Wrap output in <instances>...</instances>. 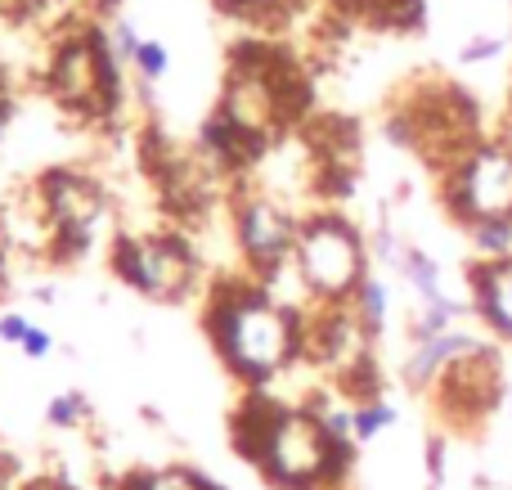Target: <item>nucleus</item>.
I'll use <instances>...</instances> for the list:
<instances>
[{
  "mask_svg": "<svg viewBox=\"0 0 512 490\" xmlns=\"http://www.w3.org/2000/svg\"><path fill=\"white\" fill-rule=\"evenodd\" d=\"M234 446L274 490H337L360 450L328 432L315 401H279L270 387L243 396Z\"/></svg>",
  "mask_w": 512,
  "mask_h": 490,
  "instance_id": "nucleus-1",
  "label": "nucleus"
},
{
  "mask_svg": "<svg viewBox=\"0 0 512 490\" xmlns=\"http://www.w3.org/2000/svg\"><path fill=\"white\" fill-rule=\"evenodd\" d=\"M306 315L288 306L261 284V279H225L207 297V338H212L221 365L234 383L248 392L274 387L288 369L306 360Z\"/></svg>",
  "mask_w": 512,
  "mask_h": 490,
  "instance_id": "nucleus-2",
  "label": "nucleus"
},
{
  "mask_svg": "<svg viewBox=\"0 0 512 490\" xmlns=\"http://www.w3.org/2000/svg\"><path fill=\"white\" fill-rule=\"evenodd\" d=\"M373 252L360 225H351L337 212L301 216L297 248H292V270L306 288L310 306H351L360 284L373 275Z\"/></svg>",
  "mask_w": 512,
  "mask_h": 490,
  "instance_id": "nucleus-3",
  "label": "nucleus"
},
{
  "mask_svg": "<svg viewBox=\"0 0 512 490\" xmlns=\"http://www.w3.org/2000/svg\"><path fill=\"white\" fill-rule=\"evenodd\" d=\"M45 86L63 108L81 117H108L122 108V59H117L108 27H81L63 36L50 54Z\"/></svg>",
  "mask_w": 512,
  "mask_h": 490,
  "instance_id": "nucleus-4",
  "label": "nucleus"
},
{
  "mask_svg": "<svg viewBox=\"0 0 512 490\" xmlns=\"http://www.w3.org/2000/svg\"><path fill=\"white\" fill-rule=\"evenodd\" d=\"M113 275L149 302H185L198 284V257L180 234H117Z\"/></svg>",
  "mask_w": 512,
  "mask_h": 490,
  "instance_id": "nucleus-5",
  "label": "nucleus"
},
{
  "mask_svg": "<svg viewBox=\"0 0 512 490\" xmlns=\"http://www.w3.org/2000/svg\"><path fill=\"white\" fill-rule=\"evenodd\" d=\"M441 198L463 230L481 221H512V144L477 140L445 171Z\"/></svg>",
  "mask_w": 512,
  "mask_h": 490,
  "instance_id": "nucleus-6",
  "label": "nucleus"
},
{
  "mask_svg": "<svg viewBox=\"0 0 512 490\" xmlns=\"http://www.w3.org/2000/svg\"><path fill=\"white\" fill-rule=\"evenodd\" d=\"M36 198L54 221V257H77L90 248L99 221H104V185L77 167H54L36 180Z\"/></svg>",
  "mask_w": 512,
  "mask_h": 490,
  "instance_id": "nucleus-7",
  "label": "nucleus"
},
{
  "mask_svg": "<svg viewBox=\"0 0 512 490\" xmlns=\"http://www.w3.org/2000/svg\"><path fill=\"white\" fill-rule=\"evenodd\" d=\"M297 230H301V216H292L288 207L265 194H243L234 203V243H239L243 261H248L256 279L292 266Z\"/></svg>",
  "mask_w": 512,
  "mask_h": 490,
  "instance_id": "nucleus-8",
  "label": "nucleus"
},
{
  "mask_svg": "<svg viewBox=\"0 0 512 490\" xmlns=\"http://www.w3.org/2000/svg\"><path fill=\"white\" fill-rule=\"evenodd\" d=\"M504 387L508 383H504V374H499L495 347H486V351H477V356L459 360V365L432 387V396H436V405H441L445 419L459 423V428H468V423L486 419L490 410H499Z\"/></svg>",
  "mask_w": 512,
  "mask_h": 490,
  "instance_id": "nucleus-9",
  "label": "nucleus"
},
{
  "mask_svg": "<svg viewBox=\"0 0 512 490\" xmlns=\"http://www.w3.org/2000/svg\"><path fill=\"white\" fill-rule=\"evenodd\" d=\"M490 342L481 338V333L472 329H450L441 333V338H427V342H409V356L405 365H400V374H405L409 387H418V392H432L436 383H441L445 374H450L459 360L477 356V351H486Z\"/></svg>",
  "mask_w": 512,
  "mask_h": 490,
  "instance_id": "nucleus-10",
  "label": "nucleus"
},
{
  "mask_svg": "<svg viewBox=\"0 0 512 490\" xmlns=\"http://www.w3.org/2000/svg\"><path fill=\"white\" fill-rule=\"evenodd\" d=\"M472 288V315L495 342L512 347V257L499 261H472L468 270Z\"/></svg>",
  "mask_w": 512,
  "mask_h": 490,
  "instance_id": "nucleus-11",
  "label": "nucleus"
},
{
  "mask_svg": "<svg viewBox=\"0 0 512 490\" xmlns=\"http://www.w3.org/2000/svg\"><path fill=\"white\" fill-rule=\"evenodd\" d=\"M391 270H396V275L418 293V306L450 302V293H445V275H441V261H436L432 252L414 248V243H400V252H396V261H391Z\"/></svg>",
  "mask_w": 512,
  "mask_h": 490,
  "instance_id": "nucleus-12",
  "label": "nucleus"
},
{
  "mask_svg": "<svg viewBox=\"0 0 512 490\" xmlns=\"http://www.w3.org/2000/svg\"><path fill=\"white\" fill-rule=\"evenodd\" d=\"M117 490H230V486H221L212 473H203V468L171 464V468H140V473L122 477Z\"/></svg>",
  "mask_w": 512,
  "mask_h": 490,
  "instance_id": "nucleus-13",
  "label": "nucleus"
},
{
  "mask_svg": "<svg viewBox=\"0 0 512 490\" xmlns=\"http://www.w3.org/2000/svg\"><path fill=\"white\" fill-rule=\"evenodd\" d=\"M351 315H355V324L364 329V338H382L387 333V320H391V293H387V279H378V275H369L360 284V293L351 297Z\"/></svg>",
  "mask_w": 512,
  "mask_h": 490,
  "instance_id": "nucleus-14",
  "label": "nucleus"
},
{
  "mask_svg": "<svg viewBox=\"0 0 512 490\" xmlns=\"http://www.w3.org/2000/svg\"><path fill=\"white\" fill-rule=\"evenodd\" d=\"M351 414H355V441L360 446H373V441L387 437L400 423V405L387 401V396H364V401L351 405Z\"/></svg>",
  "mask_w": 512,
  "mask_h": 490,
  "instance_id": "nucleus-15",
  "label": "nucleus"
},
{
  "mask_svg": "<svg viewBox=\"0 0 512 490\" xmlns=\"http://www.w3.org/2000/svg\"><path fill=\"white\" fill-rule=\"evenodd\" d=\"M45 428L50 432H68V437H77V432L90 428V401L81 392H59L45 401Z\"/></svg>",
  "mask_w": 512,
  "mask_h": 490,
  "instance_id": "nucleus-16",
  "label": "nucleus"
},
{
  "mask_svg": "<svg viewBox=\"0 0 512 490\" xmlns=\"http://www.w3.org/2000/svg\"><path fill=\"white\" fill-rule=\"evenodd\" d=\"M468 239H472V252H477V261L512 257V221H481V225H468Z\"/></svg>",
  "mask_w": 512,
  "mask_h": 490,
  "instance_id": "nucleus-17",
  "label": "nucleus"
},
{
  "mask_svg": "<svg viewBox=\"0 0 512 490\" xmlns=\"http://www.w3.org/2000/svg\"><path fill=\"white\" fill-rule=\"evenodd\" d=\"M135 72H140V81L144 86H158L162 77H167V68H171V54H167V45L162 41H153V36H144L140 41V50H135Z\"/></svg>",
  "mask_w": 512,
  "mask_h": 490,
  "instance_id": "nucleus-18",
  "label": "nucleus"
},
{
  "mask_svg": "<svg viewBox=\"0 0 512 490\" xmlns=\"http://www.w3.org/2000/svg\"><path fill=\"white\" fill-rule=\"evenodd\" d=\"M108 41H113L117 59H122V63H131V59H135V50H140V41H144V36L131 27V18H113V27H108Z\"/></svg>",
  "mask_w": 512,
  "mask_h": 490,
  "instance_id": "nucleus-19",
  "label": "nucleus"
},
{
  "mask_svg": "<svg viewBox=\"0 0 512 490\" xmlns=\"http://www.w3.org/2000/svg\"><path fill=\"white\" fill-rule=\"evenodd\" d=\"M216 5H221L230 18H256V14H279V9H288L292 0H216Z\"/></svg>",
  "mask_w": 512,
  "mask_h": 490,
  "instance_id": "nucleus-20",
  "label": "nucleus"
},
{
  "mask_svg": "<svg viewBox=\"0 0 512 490\" xmlns=\"http://www.w3.org/2000/svg\"><path fill=\"white\" fill-rule=\"evenodd\" d=\"M504 50H508L504 36H472V41L459 50V59L463 63H490L495 54H504Z\"/></svg>",
  "mask_w": 512,
  "mask_h": 490,
  "instance_id": "nucleus-21",
  "label": "nucleus"
},
{
  "mask_svg": "<svg viewBox=\"0 0 512 490\" xmlns=\"http://www.w3.org/2000/svg\"><path fill=\"white\" fill-rule=\"evenodd\" d=\"M27 333H32V320H27L23 311H5V315H0V342H5V347L18 351Z\"/></svg>",
  "mask_w": 512,
  "mask_h": 490,
  "instance_id": "nucleus-22",
  "label": "nucleus"
},
{
  "mask_svg": "<svg viewBox=\"0 0 512 490\" xmlns=\"http://www.w3.org/2000/svg\"><path fill=\"white\" fill-rule=\"evenodd\" d=\"M50 351H54V333L41 329V324H32V333L23 338L18 356H23V360H50Z\"/></svg>",
  "mask_w": 512,
  "mask_h": 490,
  "instance_id": "nucleus-23",
  "label": "nucleus"
},
{
  "mask_svg": "<svg viewBox=\"0 0 512 490\" xmlns=\"http://www.w3.org/2000/svg\"><path fill=\"white\" fill-rule=\"evenodd\" d=\"M445 468H450V459H445V441L441 437H427V482L445 486Z\"/></svg>",
  "mask_w": 512,
  "mask_h": 490,
  "instance_id": "nucleus-24",
  "label": "nucleus"
},
{
  "mask_svg": "<svg viewBox=\"0 0 512 490\" xmlns=\"http://www.w3.org/2000/svg\"><path fill=\"white\" fill-rule=\"evenodd\" d=\"M18 490H86V486H77L72 477H63V473H36V477H27Z\"/></svg>",
  "mask_w": 512,
  "mask_h": 490,
  "instance_id": "nucleus-25",
  "label": "nucleus"
},
{
  "mask_svg": "<svg viewBox=\"0 0 512 490\" xmlns=\"http://www.w3.org/2000/svg\"><path fill=\"white\" fill-rule=\"evenodd\" d=\"M18 486H23V477H18L14 459H9L5 446H0V490H18Z\"/></svg>",
  "mask_w": 512,
  "mask_h": 490,
  "instance_id": "nucleus-26",
  "label": "nucleus"
},
{
  "mask_svg": "<svg viewBox=\"0 0 512 490\" xmlns=\"http://www.w3.org/2000/svg\"><path fill=\"white\" fill-rule=\"evenodd\" d=\"M355 9H382V14H391V23H396V5L400 0H351Z\"/></svg>",
  "mask_w": 512,
  "mask_h": 490,
  "instance_id": "nucleus-27",
  "label": "nucleus"
},
{
  "mask_svg": "<svg viewBox=\"0 0 512 490\" xmlns=\"http://www.w3.org/2000/svg\"><path fill=\"white\" fill-rule=\"evenodd\" d=\"M9 117V90H5V72H0V126H5Z\"/></svg>",
  "mask_w": 512,
  "mask_h": 490,
  "instance_id": "nucleus-28",
  "label": "nucleus"
},
{
  "mask_svg": "<svg viewBox=\"0 0 512 490\" xmlns=\"http://www.w3.org/2000/svg\"><path fill=\"white\" fill-rule=\"evenodd\" d=\"M499 410H504V414H508V423H512V383L504 387V401H499Z\"/></svg>",
  "mask_w": 512,
  "mask_h": 490,
  "instance_id": "nucleus-29",
  "label": "nucleus"
},
{
  "mask_svg": "<svg viewBox=\"0 0 512 490\" xmlns=\"http://www.w3.org/2000/svg\"><path fill=\"white\" fill-rule=\"evenodd\" d=\"M99 5H117V0H99Z\"/></svg>",
  "mask_w": 512,
  "mask_h": 490,
  "instance_id": "nucleus-30",
  "label": "nucleus"
}]
</instances>
